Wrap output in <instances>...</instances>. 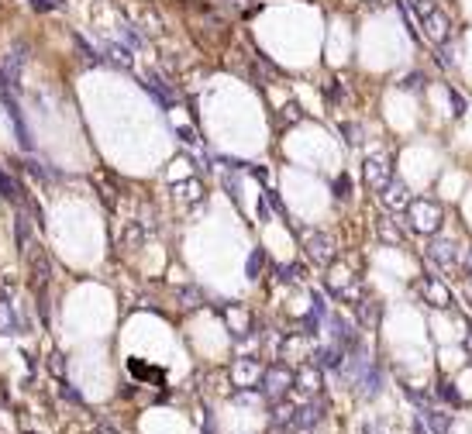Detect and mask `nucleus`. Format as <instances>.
Returning <instances> with one entry per match:
<instances>
[{"label":"nucleus","instance_id":"obj_24","mask_svg":"<svg viewBox=\"0 0 472 434\" xmlns=\"http://www.w3.org/2000/svg\"><path fill=\"white\" fill-rule=\"evenodd\" d=\"M262 262H266V255H262V248H255V252L248 255V262H245V276L259 279V273H262Z\"/></svg>","mask_w":472,"mask_h":434},{"label":"nucleus","instance_id":"obj_34","mask_svg":"<svg viewBox=\"0 0 472 434\" xmlns=\"http://www.w3.org/2000/svg\"><path fill=\"white\" fill-rule=\"evenodd\" d=\"M59 396H62V400H69V403H76V407H83V396H79L69 383H62V386H59Z\"/></svg>","mask_w":472,"mask_h":434},{"label":"nucleus","instance_id":"obj_29","mask_svg":"<svg viewBox=\"0 0 472 434\" xmlns=\"http://www.w3.org/2000/svg\"><path fill=\"white\" fill-rule=\"evenodd\" d=\"M28 7H32V11H39V14H48V11H59V7H62V0H28Z\"/></svg>","mask_w":472,"mask_h":434},{"label":"nucleus","instance_id":"obj_15","mask_svg":"<svg viewBox=\"0 0 472 434\" xmlns=\"http://www.w3.org/2000/svg\"><path fill=\"white\" fill-rule=\"evenodd\" d=\"M293 386H300L307 396H317L321 393V369H317V365H304V369L293 376Z\"/></svg>","mask_w":472,"mask_h":434},{"label":"nucleus","instance_id":"obj_12","mask_svg":"<svg viewBox=\"0 0 472 434\" xmlns=\"http://www.w3.org/2000/svg\"><path fill=\"white\" fill-rule=\"evenodd\" d=\"M428 259H431V262H438L441 269H448V266H455V259H459V248H455L452 241L438 238V241H431V245H428Z\"/></svg>","mask_w":472,"mask_h":434},{"label":"nucleus","instance_id":"obj_27","mask_svg":"<svg viewBox=\"0 0 472 434\" xmlns=\"http://www.w3.org/2000/svg\"><path fill=\"white\" fill-rule=\"evenodd\" d=\"M279 273H283V283H297V279H304V266H300V262H290V266H283V269H279Z\"/></svg>","mask_w":472,"mask_h":434},{"label":"nucleus","instance_id":"obj_14","mask_svg":"<svg viewBox=\"0 0 472 434\" xmlns=\"http://www.w3.org/2000/svg\"><path fill=\"white\" fill-rule=\"evenodd\" d=\"M231 376H235L238 386H252V383H259V379H262V369H259V362H255V358H238L235 369H231Z\"/></svg>","mask_w":472,"mask_h":434},{"label":"nucleus","instance_id":"obj_5","mask_svg":"<svg viewBox=\"0 0 472 434\" xmlns=\"http://www.w3.org/2000/svg\"><path fill=\"white\" fill-rule=\"evenodd\" d=\"M324 410H328V403L321 400V393L311 396L307 403H300L297 407V417H293V431H314L317 424L324 421Z\"/></svg>","mask_w":472,"mask_h":434},{"label":"nucleus","instance_id":"obj_19","mask_svg":"<svg viewBox=\"0 0 472 434\" xmlns=\"http://www.w3.org/2000/svg\"><path fill=\"white\" fill-rule=\"evenodd\" d=\"M421 414H424V421H428V428H431L434 434H448V431H452V417H448L445 410H434V407H424Z\"/></svg>","mask_w":472,"mask_h":434},{"label":"nucleus","instance_id":"obj_9","mask_svg":"<svg viewBox=\"0 0 472 434\" xmlns=\"http://www.w3.org/2000/svg\"><path fill=\"white\" fill-rule=\"evenodd\" d=\"M304 248H307V255L314 259L317 266H328L335 259V241L324 231H304Z\"/></svg>","mask_w":472,"mask_h":434},{"label":"nucleus","instance_id":"obj_20","mask_svg":"<svg viewBox=\"0 0 472 434\" xmlns=\"http://www.w3.org/2000/svg\"><path fill=\"white\" fill-rule=\"evenodd\" d=\"M0 197H4V200H11V203H18V207L25 203V194H21L18 179H14L11 172H4V169H0Z\"/></svg>","mask_w":472,"mask_h":434},{"label":"nucleus","instance_id":"obj_39","mask_svg":"<svg viewBox=\"0 0 472 434\" xmlns=\"http://www.w3.org/2000/svg\"><path fill=\"white\" fill-rule=\"evenodd\" d=\"M176 135H180V142H194V138H197L194 128H176Z\"/></svg>","mask_w":472,"mask_h":434},{"label":"nucleus","instance_id":"obj_32","mask_svg":"<svg viewBox=\"0 0 472 434\" xmlns=\"http://www.w3.org/2000/svg\"><path fill=\"white\" fill-rule=\"evenodd\" d=\"M76 41V48H79V55H83V59H86V62H100V55H97V52H93V48H90V45H86V39H73Z\"/></svg>","mask_w":472,"mask_h":434},{"label":"nucleus","instance_id":"obj_22","mask_svg":"<svg viewBox=\"0 0 472 434\" xmlns=\"http://www.w3.org/2000/svg\"><path fill=\"white\" fill-rule=\"evenodd\" d=\"M358 320H362L365 327H376V324H379V304H376V300H362V304H358Z\"/></svg>","mask_w":472,"mask_h":434},{"label":"nucleus","instance_id":"obj_16","mask_svg":"<svg viewBox=\"0 0 472 434\" xmlns=\"http://www.w3.org/2000/svg\"><path fill=\"white\" fill-rule=\"evenodd\" d=\"M383 200H386L390 210H407V203H410V197H407V190H403L400 179H390V183L383 187Z\"/></svg>","mask_w":472,"mask_h":434},{"label":"nucleus","instance_id":"obj_35","mask_svg":"<svg viewBox=\"0 0 472 434\" xmlns=\"http://www.w3.org/2000/svg\"><path fill=\"white\" fill-rule=\"evenodd\" d=\"M124 41H128V48H142V35L131 25H124Z\"/></svg>","mask_w":472,"mask_h":434},{"label":"nucleus","instance_id":"obj_10","mask_svg":"<svg viewBox=\"0 0 472 434\" xmlns=\"http://www.w3.org/2000/svg\"><path fill=\"white\" fill-rule=\"evenodd\" d=\"M290 386H293V372H290L286 365H273L269 372H262V393H266V396L283 400Z\"/></svg>","mask_w":472,"mask_h":434},{"label":"nucleus","instance_id":"obj_25","mask_svg":"<svg viewBox=\"0 0 472 434\" xmlns=\"http://www.w3.org/2000/svg\"><path fill=\"white\" fill-rule=\"evenodd\" d=\"M224 317H228V324H231L235 334H241V324H248V314H241V307H228Z\"/></svg>","mask_w":472,"mask_h":434},{"label":"nucleus","instance_id":"obj_3","mask_svg":"<svg viewBox=\"0 0 472 434\" xmlns=\"http://www.w3.org/2000/svg\"><path fill=\"white\" fill-rule=\"evenodd\" d=\"M28 331V324L18 317V307H14V290L4 286L0 290V334H21Z\"/></svg>","mask_w":472,"mask_h":434},{"label":"nucleus","instance_id":"obj_1","mask_svg":"<svg viewBox=\"0 0 472 434\" xmlns=\"http://www.w3.org/2000/svg\"><path fill=\"white\" fill-rule=\"evenodd\" d=\"M410 11L421 18V28L428 32V39L434 45H445L448 35H452V21H448V14L434 4V0H410Z\"/></svg>","mask_w":472,"mask_h":434},{"label":"nucleus","instance_id":"obj_40","mask_svg":"<svg viewBox=\"0 0 472 434\" xmlns=\"http://www.w3.org/2000/svg\"><path fill=\"white\" fill-rule=\"evenodd\" d=\"M466 352H469V355H472V331H469V334H466Z\"/></svg>","mask_w":472,"mask_h":434},{"label":"nucleus","instance_id":"obj_30","mask_svg":"<svg viewBox=\"0 0 472 434\" xmlns=\"http://www.w3.org/2000/svg\"><path fill=\"white\" fill-rule=\"evenodd\" d=\"M379 238H386V241H400V231H396L393 228V221H390V217H386V221H379Z\"/></svg>","mask_w":472,"mask_h":434},{"label":"nucleus","instance_id":"obj_8","mask_svg":"<svg viewBox=\"0 0 472 434\" xmlns=\"http://www.w3.org/2000/svg\"><path fill=\"white\" fill-rule=\"evenodd\" d=\"M417 293L424 297V304H431L438 311H448L452 307V293H448V286L441 283L438 276H424L417 283Z\"/></svg>","mask_w":472,"mask_h":434},{"label":"nucleus","instance_id":"obj_28","mask_svg":"<svg viewBox=\"0 0 472 434\" xmlns=\"http://www.w3.org/2000/svg\"><path fill=\"white\" fill-rule=\"evenodd\" d=\"M176 197L180 200H200V183H180V187H176Z\"/></svg>","mask_w":472,"mask_h":434},{"label":"nucleus","instance_id":"obj_4","mask_svg":"<svg viewBox=\"0 0 472 434\" xmlns=\"http://www.w3.org/2000/svg\"><path fill=\"white\" fill-rule=\"evenodd\" d=\"M362 179L369 190H383L390 179H393V169H390V158L386 156H369L362 165Z\"/></svg>","mask_w":472,"mask_h":434},{"label":"nucleus","instance_id":"obj_21","mask_svg":"<svg viewBox=\"0 0 472 434\" xmlns=\"http://www.w3.org/2000/svg\"><path fill=\"white\" fill-rule=\"evenodd\" d=\"M104 52H107V62H114V66H121V69H131V48H128V45L111 41Z\"/></svg>","mask_w":472,"mask_h":434},{"label":"nucleus","instance_id":"obj_2","mask_svg":"<svg viewBox=\"0 0 472 434\" xmlns=\"http://www.w3.org/2000/svg\"><path fill=\"white\" fill-rule=\"evenodd\" d=\"M407 214L414 221V231H421V235H434L438 224H441V207L434 200H424V197L410 200L407 203Z\"/></svg>","mask_w":472,"mask_h":434},{"label":"nucleus","instance_id":"obj_6","mask_svg":"<svg viewBox=\"0 0 472 434\" xmlns=\"http://www.w3.org/2000/svg\"><path fill=\"white\" fill-rule=\"evenodd\" d=\"M328 324L335 327V331H331V338H335V345H338V348H342L345 355H355V352H362L355 324H349L345 317H338V314H331V317H328Z\"/></svg>","mask_w":472,"mask_h":434},{"label":"nucleus","instance_id":"obj_36","mask_svg":"<svg viewBox=\"0 0 472 434\" xmlns=\"http://www.w3.org/2000/svg\"><path fill=\"white\" fill-rule=\"evenodd\" d=\"M300 118H304V111H300L297 104H286V107H283V121H286V124H293V121H300Z\"/></svg>","mask_w":472,"mask_h":434},{"label":"nucleus","instance_id":"obj_17","mask_svg":"<svg viewBox=\"0 0 472 434\" xmlns=\"http://www.w3.org/2000/svg\"><path fill=\"white\" fill-rule=\"evenodd\" d=\"M317 369H342L345 365V352L338 348V345H328V348H321L317 352Z\"/></svg>","mask_w":472,"mask_h":434},{"label":"nucleus","instance_id":"obj_38","mask_svg":"<svg viewBox=\"0 0 472 434\" xmlns=\"http://www.w3.org/2000/svg\"><path fill=\"white\" fill-rule=\"evenodd\" d=\"M448 97H452V114H462V111H466L462 97H459V93H448Z\"/></svg>","mask_w":472,"mask_h":434},{"label":"nucleus","instance_id":"obj_31","mask_svg":"<svg viewBox=\"0 0 472 434\" xmlns=\"http://www.w3.org/2000/svg\"><path fill=\"white\" fill-rule=\"evenodd\" d=\"M424 86V76L421 73H407V76L400 79V90H421Z\"/></svg>","mask_w":472,"mask_h":434},{"label":"nucleus","instance_id":"obj_18","mask_svg":"<svg viewBox=\"0 0 472 434\" xmlns=\"http://www.w3.org/2000/svg\"><path fill=\"white\" fill-rule=\"evenodd\" d=\"M293 417H297V403L279 400L273 410V428H290V431H293Z\"/></svg>","mask_w":472,"mask_h":434},{"label":"nucleus","instance_id":"obj_37","mask_svg":"<svg viewBox=\"0 0 472 434\" xmlns=\"http://www.w3.org/2000/svg\"><path fill=\"white\" fill-rule=\"evenodd\" d=\"M48 369H52V372H55V376L62 379V372H66V365H62V355H59V352H52V355H48Z\"/></svg>","mask_w":472,"mask_h":434},{"label":"nucleus","instance_id":"obj_11","mask_svg":"<svg viewBox=\"0 0 472 434\" xmlns=\"http://www.w3.org/2000/svg\"><path fill=\"white\" fill-rule=\"evenodd\" d=\"M28 269H32V286L35 290H48V279H52V266H48V255L41 248H28Z\"/></svg>","mask_w":472,"mask_h":434},{"label":"nucleus","instance_id":"obj_23","mask_svg":"<svg viewBox=\"0 0 472 434\" xmlns=\"http://www.w3.org/2000/svg\"><path fill=\"white\" fill-rule=\"evenodd\" d=\"M18 245H21V252L32 248V221L25 217V210L18 214Z\"/></svg>","mask_w":472,"mask_h":434},{"label":"nucleus","instance_id":"obj_33","mask_svg":"<svg viewBox=\"0 0 472 434\" xmlns=\"http://www.w3.org/2000/svg\"><path fill=\"white\" fill-rule=\"evenodd\" d=\"M349 194H352V183H349V176H338V179H335V197H338V200H349Z\"/></svg>","mask_w":472,"mask_h":434},{"label":"nucleus","instance_id":"obj_13","mask_svg":"<svg viewBox=\"0 0 472 434\" xmlns=\"http://www.w3.org/2000/svg\"><path fill=\"white\" fill-rule=\"evenodd\" d=\"M145 90L156 97L162 107H173V104H176V90H173L166 79L159 76V73H149V76H145Z\"/></svg>","mask_w":472,"mask_h":434},{"label":"nucleus","instance_id":"obj_7","mask_svg":"<svg viewBox=\"0 0 472 434\" xmlns=\"http://www.w3.org/2000/svg\"><path fill=\"white\" fill-rule=\"evenodd\" d=\"M0 104H4V111H7V118L14 124V135H18V145L25 149V152H32V131H28V124L21 118V107H18V100L7 93V90H0Z\"/></svg>","mask_w":472,"mask_h":434},{"label":"nucleus","instance_id":"obj_26","mask_svg":"<svg viewBox=\"0 0 472 434\" xmlns=\"http://www.w3.org/2000/svg\"><path fill=\"white\" fill-rule=\"evenodd\" d=\"M438 396H441L445 403H452V407H459V403H462V396L455 393V386H452V383H438Z\"/></svg>","mask_w":472,"mask_h":434}]
</instances>
